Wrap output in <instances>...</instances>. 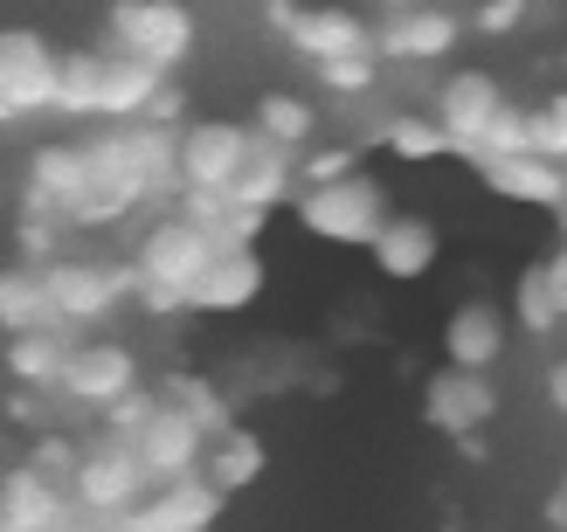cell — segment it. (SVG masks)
Listing matches in <instances>:
<instances>
[{"mask_svg": "<svg viewBox=\"0 0 567 532\" xmlns=\"http://www.w3.org/2000/svg\"><path fill=\"white\" fill-rule=\"evenodd\" d=\"M264 436H249V429H221V436H208V450H202V478L221 491V498H229V491H249V484H257L264 478Z\"/></svg>", "mask_w": 567, "mask_h": 532, "instance_id": "cb8c5ba5", "label": "cell"}, {"mask_svg": "<svg viewBox=\"0 0 567 532\" xmlns=\"http://www.w3.org/2000/svg\"><path fill=\"white\" fill-rule=\"evenodd\" d=\"M208 236L194 229L187 215H159L146 236H138V263H132V298L146 304V312L159 319H174L187 312V291H194V277L208 270Z\"/></svg>", "mask_w": 567, "mask_h": 532, "instance_id": "6da1fadb", "label": "cell"}, {"mask_svg": "<svg viewBox=\"0 0 567 532\" xmlns=\"http://www.w3.org/2000/svg\"><path fill=\"white\" fill-rule=\"evenodd\" d=\"M70 340L76 332H63V325H35V332H8V374L21 380V387H55V374H63V359H70Z\"/></svg>", "mask_w": 567, "mask_h": 532, "instance_id": "d4e9b609", "label": "cell"}, {"mask_svg": "<svg viewBox=\"0 0 567 532\" xmlns=\"http://www.w3.org/2000/svg\"><path fill=\"white\" fill-rule=\"evenodd\" d=\"M367 257H374L381 277H394V284H415V277H430L436 257H443V236L430 215H388L381 236L367 242Z\"/></svg>", "mask_w": 567, "mask_h": 532, "instance_id": "2e32d148", "label": "cell"}, {"mask_svg": "<svg viewBox=\"0 0 567 532\" xmlns=\"http://www.w3.org/2000/svg\"><path fill=\"white\" fill-rule=\"evenodd\" d=\"M159 395L174 401L181 415H194V423H202V436H221V429H229V401H221V387L202 380V374H174Z\"/></svg>", "mask_w": 567, "mask_h": 532, "instance_id": "f546056e", "label": "cell"}, {"mask_svg": "<svg viewBox=\"0 0 567 532\" xmlns=\"http://www.w3.org/2000/svg\"><path fill=\"white\" fill-rule=\"evenodd\" d=\"M477 174L498 201H519V208H560L567 201V166L540 159V153H492L477 159Z\"/></svg>", "mask_w": 567, "mask_h": 532, "instance_id": "9a60e30c", "label": "cell"}, {"mask_svg": "<svg viewBox=\"0 0 567 532\" xmlns=\"http://www.w3.org/2000/svg\"><path fill=\"white\" fill-rule=\"evenodd\" d=\"M284 42L311 63H332V55H374V28L353 8H298V21L284 28Z\"/></svg>", "mask_w": 567, "mask_h": 532, "instance_id": "ffe728a7", "label": "cell"}, {"mask_svg": "<svg viewBox=\"0 0 567 532\" xmlns=\"http://www.w3.org/2000/svg\"><path fill=\"white\" fill-rule=\"evenodd\" d=\"M311 70L332 97H367L381 83V55H332V63H311Z\"/></svg>", "mask_w": 567, "mask_h": 532, "instance_id": "836d02e7", "label": "cell"}, {"mask_svg": "<svg viewBox=\"0 0 567 532\" xmlns=\"http://www.w3.org/2000/svg\"><path fill=\"white\" fill-rule=\"evenodd\" d=\"M125 442L138 450V463H146V478H153V484H159V478H187V470H202V450H208L202 423H194V415H181L166 395H153L146 423H138Z\"/></svg>", "mask_w": 567, "mask_h": 532, "instance_id": "30bf717a", "label": "cell"}, {"mask_svg": "<svg viewBox=\"0 0 567 532\" xmlns=\"http://www.w3.org/2000/svg\"><path fill=\"white\" fill-rule=\"evenodd\" d=\"M146 463H138V450L125 436H111V429H97L91 442L76 450V470H70V505H76V519H91V525H104V519H125L138 498H146Z\"/></svg>", "mask_w": 567, "mask_h": 532, "instance_id": "3957f363", "label": "cell"}, {"mask_svg": "<svg viewBox=\"0 0 567 532\" xmlns=\"http://www.w3.org/2000/svg\"><path fill=\"white\" fill-rule=\"evenodd\" d=\"M166 83V70H153V63H138V55H125V49H104L97 55V111L91 118H138V111L153 104V91Z\"/></svg>", "mask_w": 567, "mask_h": 532, "instance_id": "7402d4cb", "label": "cell"}, {"mask_svg": "<svg viewBox=\"0 0 567 532\" xmlns=\"http://www.w3.org/2000/svg\"><path fill=\"white\" fill-rule=\"evenodd\" d=\"M291 194H298V153L277 146V138H264V132H249V153H243L236 180H229V201L270 215V208L291 201Z\"/></svg>", "mask_w": 567, "mask_h": 532, "instance_id": "5bb4252c", "label": "cell"}, {"mask_svg": "<svg viewBox=\"0 0 567 532\" xmlns=\"http://www.w3.org/2000/svg\"><path fill=\"white\" fill-rule=\"evenodd\" d=\"M381 146H388L394 159H409V166H430V159L450 153V138H443L436 118H415V111H402V118H388V125H381Z\"/></svg>", "mask_w": 567, "mask_h": 532, "instance_id": "f1b7e54d", "label": "cell"}, {"mask_svg": "<svg viewBox=\"0 0 567 532\" xmlns=\"http://www.w3.org/2000/svg\"><path fill=\"white\" fill-rule=\"evenodd\" d=\"M0 125H21V118H14V111H8V104H0Z\"/></svg>", "mask_w": 567, "mask_h": 532, "instance_id": "c3c4849f", "label": "cell"}, {"mask_svg": "<svg viewBox=\"0 0 567 532\" xmlns=\"http://www.w3.org/2000/svg\"><path fill=\"white\" fill-rule=\"evenodd\" d=\"M194 35L202 28H194L187 0H111V49H125L166 76L194 55Z\"/></svg>", "mask_w": 567, "mask_h": 532, "instance_id": "277c9868", "label": "cell"}, {"mask_svg": "<svg viewBox=\"0 0 567 532\" xmlns=\"http://www.w3.org/2000/svg\"><path fill=\"white\" fill-rule=\"evenodd\" d=\"M243 153H249V125H229V118L181 125V132H174V174H181V194H229Z\"/></svg>", "mask_w": 567, "mask_h": 532, "instance_id": "8992f818", "label": "cell"}, {"mask_svg": "<svg viewBox=\"0 0 567 532\" xmlns=\"http://www.w3.org/2000/svg\"><path fill=\"white\" fill-rule=\"evenodd\" d=\"M146 408H153V395H138V387H132V395H118V401L104 408V429L111 436H132L138 423H146Z\"/></svg>", "mask_w": 567, "mask_h": 532, "instance_id": "74e56055", "label": "cell"}, {"mask_svg": "<svg viewBox=\"0 0 567 532\" xmlns=\"http://www.w3.org/2000/svg\"><path fill=\"white\" fill-rule=\"evenodd\" d=\"M249 132H264V138H277V146L305 153L311 132H319V111H311L305 97H291V91H270V97L257 104V125H249Z\"/></svg>", "mask_w": 567, "mask_h": 532, "instance_id": "4316f807", "label": "cell"}, {"mask_svg": "<svg viewBox=\"0 0 567 532\" xmlns=\"http://www.w3.org/2000/svg\"><path fill=\"white\" fill-rule=\"evenodd\" d=\"M554 215H560V242H567V201H560V208H554Z\"/></svg>", "mask_w": 567, "mask_h": 532, "instance_id": "7dc6e473", "label": "cell"}, {"mask_svg": "<svg viewBox=\"0 0 567 532\" xmlns=\"http://www.w3.org/2000/svg\"><path fill=\"white\" fill-rule=\"evenodd\" d=\"M0 532H8V525H0Z\"/></svg>", "mask_w": 567, "mask_h": 532, "instance_id": "681fc988", "label": "cell"}, {"mask_svg": "<svg viewBox=\"0 0 567 532\" xmlns=\"http://www.w3.org/2000/svg\"><path fill=\"white\" fill-rule=\"evenodd\" d=\"M55 242H63V221H49V215H28L21 221V263H55Z\"/></svg>", "mask_w": 567, "mask_h": 532, "instance_id": "d590c367", "label": "cell"}, {"mask_svg": "<svg viewBox=\"0 0 567 532\" xmlns=\"http://www.w3.org/2000/svg\"><path fill=\"white\" fill-rule=\"evenodd\" d=\"M513 319H519L526 332H554V325H560V304H554V291H547L540 263H526V270H519V291H513Z\"/></svg>", "mask_w": 567, "mask_h": 532, "instance_id": "4dcf8cb0", "label": "cell"}, {"mask_svg": "<svg viewBox=\"0 0 567 532\" xmlns=\"http://www.w3.org/2000/svg\"><path fill=\"white\" fill-rule=\"evenodd\" d=\"M291 208H298V229L305 236H319V242H339V249H367L381 236V221L394 215L388 208V194L374 174H339V180H311L305 194H291Z\"/></svg>", "mask_w": 567, "mask_h": 532, "instance_id": "7a4b0ae2", "label": "cell"}, {"mask_svg": "<svg viewBox=\"0 0 567 532\" xmlns=\"http://www.w3.org/2000/svg\"><path fill=\"white\" fill-rule=\"evenodd\" d=\"M374 8H415V0H374Z\"/></svg>", "mask_w": 567, "mask_h": 532, "instance_id": "bcb514c9", "label": "cell"}, {"mask_svg": "<svg viewBox=\"0 0 567 532\" xmlns=\"http://www.w3.org/2000/svg\"><path fill=\"white\" fill-rule=\"evenodd\" d=\"M547 401H554V415H567V359L547 374Z\"/></svg>", "mask_w": 567, "mask_h": 532, "instance_id": "7bdbcfd3", "label": "cell"}, {"mask_svg": "<svg viewBox=\"0 0 567 532\" xmlns=\"http://www.w3.org/2000/svg\"><path fill=\"white\" fill-rule=\"evenodd\" d=\"M547 519H554V525H567V484L554 491V505H547Z\"/></svg>", "mask_w": 567, "mask_h": 532, "instance_id": "ee69618b", "label": "cell"}, {"mask_svg": "<svg viewBox=\"0 0 567 532\" xmlns=\"http://www.w3.org/2000/svg\"><path fill=\"white\" fill-rule=\"evenodd\" d=\"M264 21L277 28V35H284V28H291L298 21V0H264Z\"/></svg>", "mask_w": 567, "mask_h": 532, "instance_id": "b9f144b4", "label": "cell"}, {"mask_svg": "<svg viewBox=\"0 0 567 532\" xmlns=\"http://www.w3.org/2000/svg\"><path fill=\"white\" fill-rule=\"evenodd\" d=\"M264 298V257L257 249H215L208 270L194 277L187 312H249Z\"/></svg>", "mask_w": 567, "mask_h": 532, "instance_id": "e0dca14e", "label": "cell"}, {"mask_svg": "<svg viewBox=\"0 0 567 532\" xmlns=\"http://www.w3.org/2000/svg\"><path fill=\"white\" fill-rule=\"evenodd\" d=\"M83 532H125V525H118V519H104V525H91V519H83Z\"/></svg>", "mask_w": 567, "mask_h": 532, "instance_id": "f6af8a7d", "label": "cell"}, {"mask_svg": "<svg viewBox=\"0 0 567 532\" xmlns=\"http://www.w3.org/2000/svg\"><path fill=\"white\" fill-rule=\"evenodd\" d=\"M457 42H464V21L450 8H436V0L388 8L381 28H374V55H381V63H443Z\"/></svg>", "mask_w": 567, "mask_h": 532, "instance_id": "9c48e42d", "label": "cell"}, {"mask_svg": "<svg viewBox=\"0 0 567 532\" xmlns=\"http://www.w3.org/2000/svg\"><path fill=\"white\" fill-rule=\"evenodd\" d=\"M498 104H505V91H498V83H492L485 70H457V76H450L443 91H436V111H430V118L443 125L450 153L464 159V146H471V138L492 125V111H498Z\"/></svg>", "mask_w": 567, "mask_h": 532, "instance_id": "ac0fdd59", "label": "cell"}, {"mask_svg": "<svg viewBox=\"0 0 567 532\" xmlns=\"http://www.w3.org/2000/svg\"><path fill=\"white\" fill-rule=\"evenodd\" d=\"M76 450H83V442H70V436H35V450H28V470H42V478L70 484V470H76Z\"/></svg>", "mask_w": 567, "mask_h": 532, "instance_id": "e575fe53", "label": "cell"}, {"mask_svg": "<svg viewBox=\"0 0 567 532\" xmlns=\"http://www.w3.org/2000/svg\"><path fill=\"white\" fill-rule=\"evenodd\" d=\"M0 525L8 532H70L76 525V505L70 491L42 478V470H0Z\"/></svg>", "mask_w": 567, "mask_h": 532, "instance_id": "7c38bea8", "label": "cell"}, {"mask_svg": "<svg viewBox=\"0 0 567 532\" xmlns=\"http://www.w3.org/2000/svg\"><path fill=\"white\" fill-rule=\"evenodd\" d=\"M526 14H533V0H485V8L471 14V35H513Z\"/></svg>", "mask_w": 567, "mask_h": 532, "instance_id": "8d00e7d4", "label": "cell"}, {"mask_svg": "<svg viewBox=\"0 0 567 532\" xmlns=\"http://www.w3.org/2000/svg\"><path fill=\"white\" fill-rule=\"evenodd\" d=\"M35 325H55V319H49L42 270H35V263L0 270V332H35Z\"/></svg>", "mask_w": 567, "mask_h": 532, "instance_id": "484cf974", "label": "cell"}, {"mask_svg": "<svg viewBox=\"0 0 567 532\" xmlns=\"http://www.w3.org/2000/svg\"><path fill=\"white\" fill-rule=\"evenodd\" d=\"M138 387V359L125 346H104V340H70V359H63V374H55V395L76 401V408H91L104 415L118 395H132Z\"/></svg>", "mask_w": 567, "mask_h": 532, "instance_id": "52a82bcc", "label": "cell"}, {"mask_svg": "<svg viewBox=\"0 0 567 532\" xmlns=\"http://www.w3.org/2000/svg\"><path fill=\"white\" fill-rule=\"evenodd\" d=\"M498 353H505V312L485 304V298H464L457 312H450V325H443V359H450V367L492 374Z\"/></svg>", "mask_w": 567, "mask_h": 532, "instance_id": "44dd1931", "label": "cell"}, {"mask_svg": "<svg viewBox=\"0 0 567 532\" xmlns=\"http://www.w3.org/2000/svg\"><path fill=\"white\" fill-rule=\"evenodd\" d=\"M422 415H430L443 436H477L498 415V387L477 367H443L430 380V395H422Z\"/></svg>", "mask_w": 567, "mask_h": 532, "instance_id": "4fadbf2b", "label": "cell"}, {"mask_svg": "<svg viewBox=\"0 0 567 532\" xmlns=\"http://www.w3.org/2000/svg\"><path fill=\"white\" fill-rule=\"evenodd\" d=\"M492 153H526V111H519V104H498V111H492V125L464 146L471 166H477V159H492Z\"/></svg>", "mask_w": 567, "mask_h": 532, "instance_id": "1f68e13d", "label": "cell"}, {"mask_svg": "<svg viewBox=\"0 0 567 532\" xmlns=\"http://www.w3.org/2000/svg\"><path fill=\"white\" fill-rule=\"evenodd\" d=\"M215 512H221V491L187 470V478H159L146 484V498L118 519L125 532H215Z\"/></svg>", "mask_w": 567, "mask_h": 532, "instance_id": "ba28073f", "label": "cell"}, {"mask_svg": "<svg viewBox=\"0 0 567 532\" xmlns=\"http://www.w3.org/2000/svg\"><path fill=\"white\" fill-rule=\"evenodd\" d=\"M138 118H146V125H181V118H187V97L174 91V83H159V91H153V104L138 111Z\"/></svg>", "mask_w": 567, "mask_h": 532, "instance_id": "f35d334b", "label": "cell"}, {"mask_svg": "<svg viewBox=\"0 0 567 532\" xmlns=\"http://www.w3.org/2000/svg\"><path fill=\"white\" fill-rule=\"evenodd\" d=\"M526 153H540V159H560V166H567V91L547 97L540 111H526Z\"/></svg>", "mask_w": 567, "mask_h": 532, "instance_id": "d6a6232c", "label": "cell"}, {"mask_svg": "<svg viewBox=\"0 0 567 532\" xmlns=\"http://www.w3.org/2000/svg\"><path fill=\"white\" fill-rule=\"evenodd\" d=\"M42 291H49V319L63 332H83L132 298V270L91 263V257H55V263H42Z\"/></svg>", "mask_w": 567, "mask_h": 532, "instance_id": "5b68a950", "label": "cell"}, {"mask_svg": "<svg viewBox=\"0 0 567 532\" xmlns=\"http://www.w3.org/2000/svg\"><path fill=\"white\" fill-rule=\"evenodd\" d=\"M181 215L208 236V249H257L264 236V215L229 201V194H181Z\"/></svg>", "mask_w": 567, "mask_h": 532, "instance_id": "603a6c76", "label": "cell"}, {"mask_svg": "<svg viewBox=\"0 0 567 532\" xmlns=\"http://www.w3.org/2000/svg\"><path fill=\"white\" fill-rule=\"evenodd\" d=\"M49 111H70V118H91L97 111V49L55 55V104Z\"/></svg>", "mask_w": 567, "mask_h": 532, "instance_id": "83f0119b", "label": "cell"}, {"mask_svg": "<svg viewBox=\"0 0 567 532\" xmlns=\"http://www.w3.org/2000/svg\"><path fill=\"white\" fill-rule=\"evenodd\" d=\"M540 277H547V291H554V304H560V319H567V242H560L554 257L540 263Z\"/></svg>", "mask_w": 567, "mask_h": 532, "instance_id": "60d3db41", "label": "cell"}, {"mask_svg": "<svg viewBox=\"0 0 567 532\" xmlns=\"http://www.w3.org/2000/svg\"><path fill=\"white\" fill-rule=\"evenodd\" d=\"M298 174H305V187L311 180H339V174H353V153H311Z\"/></svg>", "mask_w": 567, "mask_h": 532, "instance_id": "ab89813d", "label": "cell"}, {"mask_svg": "<svg viewBox=\"0 0 567 532\" xmlns=\"http://www.w3.org/2000/svg\"><path fill=\"white\" fill-rule=\"evenodd\" d=\"M55 55L35 28H0V104L28 118V111H49L55 104Z\"/></svg>", "mask_w": 567, "mask_h": 532, "instance_id": "8fae6325", "label": "cell"}, {"mask_svg": "<svg viewBox=\"0 0 567 532\" xmlns=\"http://www.w3.org/2000/svg\"><path fill=\"white\" fill-rule=\"evenodd\" d=\"M21 201H28V215H49V221L70 229V208L83 201V146H42L28 159Z\"/></svg>", "mask_w": 567, "mask_h": 532, "instance_id": "d6986e66", "label": "cell"}]
</instances>
